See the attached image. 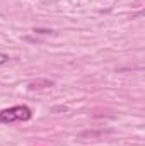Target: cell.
<instances>
[{
    "label": "cell",
    "instance_id": "cell-2",
    "mask_svg": "<svg viewBox=\"0 0 145 146\" xmlns=\"http://www.w3.org/2000/svg\"><path fill=\"white\" fill-rule=\"evenodd\" d=\"M9 60H10V58H9L7 54H3V53H0V65H5V63H7Z\"/></svg>",
    "mask_w": 145,
    "mask_h": 146
},
{
    "label": "cell",
    "instance_id": "cell-1",
    "mask_svg": "<svg viewBox=\"0 0 145 146\" xmlns=\"http://www.w3.org/2000/svg\"><path fill=\"white\" fill-rule=\"evenodd\" d=\"M31 115H33V112L28 106H15V107H10V109H5L0 112V122L10 124V122L29 121Z\"/></svg>",
    "mask_w": 145,
    "mask_h": 146
},
{
    "label": "cell",
    "instance_id": "cell-3",
    "mask_svg": "<svg viewBox=\"0 0 145 146\" xmlns=\"http://www.w3.org/2000/svg\"><path fill=\"white\" fill-rule=\"evenodd\" d=\"M34 33H39V34H50L51 31H48V29H34Z\"/></svg>",
    "mask_w": 145,
    "mask_h": 146
}]
</instances>
